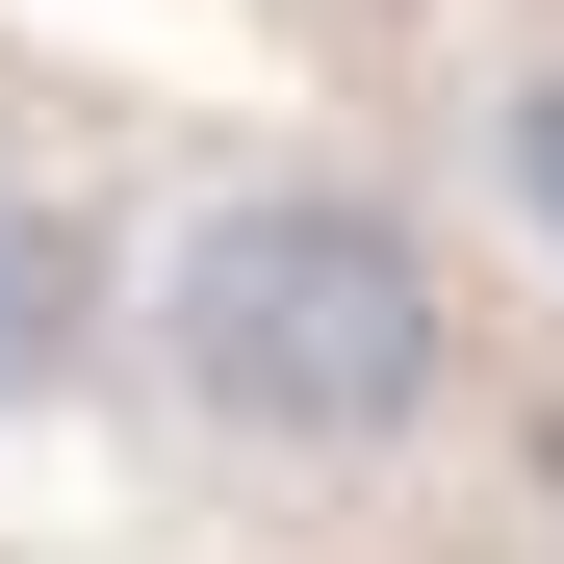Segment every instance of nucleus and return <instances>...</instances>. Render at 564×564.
I'll use <instances>...</instances> for the list:
<instances>
[{
	"label": "nucleus",
	"mask_w": 564,
	"mask_h": 564,
	"mask_svg": "<svg viewBox=\"0 0 564 564\" xmlns=\"http://www.w3.org/2000/svg\"><path fill=\"white\" fill-rule=\"evenodd\" d=\"M154 359H180V411L257 436V462H386L462 386V282H436L411 206H359V180H231V206H180V257H154Z\"/></svg>",
	"instance_id": "1"
},
{
	"label": "nucleus",
	"mask_w": 564,
	"mask_h": 564,
	"mask_svg": "<svg viewBox=\"0 0 564 564\" xmlns=\"http://www.w3.org/2000/svg\"><path fill=\"white\" fill-rule=\"evenodd\" d=\"M77 334H104V257H77L26 180H0V411H26V386H77Z\"/></svg>",
	"instance_id": "2"
},
{
	"label": "nucleus",
	"mask_w": 564,
	"mask_h": 564,
	"mask_svg": "<svg viewBox=\"0 0 564 564\" xmlns=\"http://www.w3.org/2000/svg\"><path fill=\"white\" fill-rule=\"evenodd\" d=\"M513 206L564 231V77H513Z\"/></svg>",
	"instance_id": "3"
}]
</instances>
